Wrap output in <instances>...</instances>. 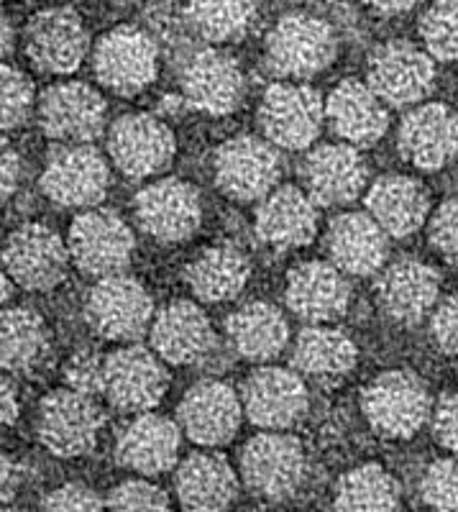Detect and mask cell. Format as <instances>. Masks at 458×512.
<instances>
[{
  "label": "cell",
  "mask_w": 458,
  "mask_h": 512,
  "mask_svg": "<svg viewBox=\"0 0 458 512\" xmlns=\"http://www.w3.org/2000/svg\"><path fill=\"white\" fill-rule=\"evenodd\" d=\"M336 31L313 13H287L267 36V62L279 77H313L336 59Z\"/></svg>",
  "instance_id": "cell-1"
},
{
  "label": "cell",
  "mask_w": 458,
  "mask_h": 512,
  "mask_svg": "<svg viewBox=\"0 0 458 512\" xmlns=\"http://www.w3.org/2000/svg\"><path fill=\"white\" fill-rule=\"evenodd\" d=\"M361 408L374 431L384 438H410L430 418V395L412 372H384L361 395Z\"/></svg>",
  "instance_id": "cell-2"
},
{
  "label": "cell",
  "mask_w": 458,
  "mask_h": 512,
  "mask_svg": "<svg viewBox=\"0 0 458 512\" xmlns=\"http://www.w3.org/2000/svg\"><path fill=\"white\" fill-rule=\"evenodd\" d=\"M134 233L116 210H85L72 221L67 249L77 269L90 277L123 274L134 254Z\"/></svg>",
  "instance_id": "cell-3"
},
{
  "label": "cell",
  "mask_w": 458,
  "mask_h": 512,
  "mask_svg": "<svg viewBox=\"0 0 458 512\" xmlns=\"http://www.w3.org/2000/svg\"><path fill=\"white\" fill-rule=\"evenodd\" d=\"M151 305L149 292L141 282L126 274L103 277L87 292L85 320L98 336L108 341H134L149 328Z\"/></svg>",
  "instance_id": "cell-4"
},
{
  "label": "cell",
  "mask_w": 458,
  "mask_h": 512,
  "mask_svg": "<svg viewBox=\"0 0 458 512\" xmlns=\"http://www.w3.org/2000/svg\"><path fill=\"white\" fill-rule=\"evenodd\" d=\"M159 49L146 31L116 26L95 49V75L100 85L118 95H136L157 80Z\"/></svg>",
  "instance_id": "cell-5"
},
{
  "label": "cell",
  "mask_w": 458,
  "mask_h": 512,
  "mask_svg": "<svg viewBox=\"0 0 458 512\" xmlns=\"http://www.w3.org/2000/svg\"><path fill=\"white\" fill-rule=\"evenodd\" d=\"M111 187L103 154L90 144H67L49 157L41 172V190L62 208H93Z\"/></svg>",
  "instance_id": "cell-6"
},
{
  "label": "cell",
  "mask_w": 458,
  "mask_h": 512,
  "mask_svg": "<svg viewBox=\"0 0 458 512\" xmlns=\"http://www.w3.org/2000/svg\"><path fill=\"white\" fill-rule=\"evenodd\" d=\"M70 249L54 228L26 223L8 236L3 246V269L26 290H52L64 280Z\"/></svg>",
  "instance_id": "cell-7"
},
{
  "label": "cell",
  "mask_w": 458,
  "mask_h": 512,
  "mask_svg": "<svg viewBox=\"0 0 458 512\" xmlns=\"http://www.w3.org/2000/svg\"><path fill=\"white\" fill-rule=\"evenodd\" d=\"M325 105L318 90L295 82H279L264 93L259 105L261 131L269 144L282 149H305L318 139Z\"/></svg>",
  "instance_id": "cell-8"
},
{
  "label": "cell",
  "mask_w": 458,
  "mask_h": 512,
  "mask_svg": "<svg viewBox=\"0 0 458 512\" xmlns=\"http://www.w3.org/2000/svg\"><path fill=\"white\" fill-rule=\"evenodd\" d=\"M103 428V413L93 397L75 390H57L41 400L39 441L54 456H85L98 443Z\"/></svg>",
  "instance_id": "cell-9"
},
{
  "label": "cell",
  "mask_w": 458,
  "mask_h": 512,
  "mask_svg": "<svg viewBox=\"0 0 458 512\" xmlns=\"http://www.w3.org/2000/svg\"><path fill=\"white\" fill-rule=\"evenodd\" d=\"M282 162L269 141L256 136H236L215 152V182L238 203L261 200L274 190Z\"/></svg>",
  "instance_id": "cell-10"
},
{
  "label": "cell",
  "mask_w": 458,
  "mask_h": 512,
  "mask_svg": "<svg viewBox=\"0 0 458 512\" xmlns=\"http://www.w3.org/2000/svg\"><path fill=\"white\" fill-rule=\"evenodd\" d=\"M372 93L387 105H412L435 85L433 57L410 41H387L369 57Z\"/></svg>",
  "instance_id": "cell-11"
},
{
  "label": "cell",
  "mask_w": 458,
  "mask_h": 512,
  "mask_svg": "<svg viewBox=\"0 0 458 512\" xmlns=\"http://www.w3.org/2000/svg\"><path fill=\"white\" fill-rule=\"evenodd\" d=\"M241 474L256 495L267 500H285L305 477V451L297 438L285 433H261L244 446Z\"/></svg>",
  "instance_id": "cell-12"
},
{
  "label": "cell",
  "mask_w": 458,
  "mask_h": 512,
  "mask_svg": "<svg viewBox=\"0 0 458 512\" xmlns=\"http://www.w3.org/2000/svg\"><path fill=\"white\" fill-rule=\"evenodd\" d=\"M113 164L131 180L159 175L174 159V136L164 121L149 113L118 118L108 134Z\"/></svg>",
  "instance_id": "cell-13"
},
{
  "label": "cell",
  "mask_w": 458,
  "mask_h": 512,
  "mask_svg": "<svg viewBox=\"0 0 458 512\" xmlns=\"http://www.w3.org/2000/svg\"><path fill=\"white\" fill-rule=\"evenodd\" d=\"M167 369L154 351L126 346L105 356L103 395L126 413H149L167 392Z\"/></svg>",
  "instance_id": "cell-14"
},
{
  "label": "cell",
  "mask_w": 458,
  "mask_h": 512,
  "mask_svg": "<svg viewBox=\"0 0 458 512\" xmlns=\"http://www.w3.org/2000/svg\"><path fill=\"white\" fill-rule=\"evenodd\" d=\"M26 54L36 70L49 75H70L87 54V31L72 8L39 11L26 26Z\"/></svg>",
  "instance_id": "cell-15"
},
{
  "label": "cell",
  "mask_w": 458,
  "mask_h": 512,
  "mask_svg": "<svg viewBox=\"0 0 458 512\" xmlns=\"http://www.w3.org/2000/svg\"><path fill=\"white\" fill-rule=\"evenodd\" d=\"M105 100L85 82H62L41 95L44 134L64 144H90L105 128Z\"/></svg>",
  "instance_id": "cell-16"
},
{
  "label": "cell",
  "mask_w": 458,
  "mask_h": 512,
  "mask_svg": "<svg viewBox=\"0 0 458 512\" xmlns=\"http://www.w3.org/2000/svg\"><path fill=\"white\" fill-rule=\"evenodd\" d=\"M134 208L141 228L162 244L190 239L203 221L198 190L182 180H159L144 187Z\"/></svg>",
  "instance_id": "cell-17"
},
{
  "label": "cell",
  "mask_w": 458,
  "mask_h": 512,
  "mask_svg": "<svg viewBox=\"0 0 458 512\" xmlns=\"http://www.w3.org/2000/svg\"><path fill=\"white\" fill-rule=\"evenodd\" d=\"M182 98L205 116H228L244 98L241 64L221 49H203L182 70Z\"/></svg>",
  "instance_id": "cell-18"
},
{
  "label": "cell",
  "mask_w": 458,
  "mask_h": 512,
  "mask_svg": "<svg viewBox=\"0 0 458 512\" xmlns=\"http://www.w3.org/2000/svg\"><path fill=\"white\" fill-rule=\"evenodd\" d=\"M241 405L259 428L285 431L308 413V390L290 369L264 367L246 377Z\"/></svg>",
  "instance_id": "cell-19"
},
{
  "label": "cell",
  "mask_w": 458,
  "mask_h": 512,
  "mask_svg": "<svg viewBox=\"0 0 458 512\" xmlns=\"http://www.w3.org/2000/svg\"><path fill=\"white\" fill-rule=\"evenodd\" d=\"M177 415L192 441L213 448L236 436L244 405L233 387L218 379H205L185 392Z\"/></svg>",
  "instance_id": "cell-20"
},
{
  "label": "cell",
  "mask_w": 458,
  "mask_h": 512,
  "mask_svg": "<svg viewBox=\"0 0 458 512\" xmlns=\"http://www.w3.org/2000/svg\"><path fill=\"white\" fill-rule=\"evenodd\" d=\"M441 295V280L433 267L420 259H397L377 280V297L384 313L397 323L415 326L433 313Z\"/></svg>",
  "instance_id": "cell-21"
},
{
  "label": "cell",
  "mask_w": 458,
  "mask_h": 512,
  "mask_svg": "<svg viewBox=\"0 0 458 512\" xmlns=\"http://www.w3.org/2000/svg\"><path fill=\"white\" fill-rule=\"evenodd\" d=\"M366 164L351 144H325L302 164V180L315 205H346L366 187Z\"/></svg>",
  "instance_id": "cell-22"
},
{
  "label": "cell",
  "mask_w": 458,
  "mask_h": 512,
  "mask_svg": "<svg viewBox=\"0 0 458 512\" xmlns=\"http://www.w3.org/2000/svg\"><path fill=\"white\" fill-rule=\"evenodd\" d=\"M400 154L418 169H441L458 154V113L428 103L407 113L400 126Z\"/></svg>",
  "instance_id": "cell-23"
},
{
  "label": "cell",
  "mask_w": 458,
  "mask_h": 512,
  "mask_svg": "<svg viewBox=\"0 0 458 512\" xmlns=\"http://www.w3.org/2000/svg\"><path fill=\"white\" fill-rule=\"evenodd\" d=\"M154 354L174 367L205 359L215 346V333L208 315L190 300H177L159 310L151 323Z\"/></svg>",
  "instance_id": "cell-24"
},
{
  "label": "cell",
  "mask_w": 458,
  "mask_h": 512,
  "mask_svg": "<svg viewBox=\"0 0 458 512\" xmlns=\"http://www.w3.org/2000/svg\"><path fill=\"white\" fill-rule=\"evenodd\" d=\"M285 295L292 313L315 326L341 318L351 303L346 274L328 262H305L292 269Z\"/></svg>",
  "instance_id": "cell-25"
},
{
  "label": "cell",
  "mask_w": 458,
  "mask_h": 512,
  "mask_svg": "<svg viewBox=\"0 0 458 512\" xmlns=\"http://www.w3.org/2000/svg\"><path fill=\"white\" fill-rule=\"evenodd\" d=\"M256 236L274 249H300L318 231V208L308 192L279 187L264 195L256 208Z\"/></svg>",
  "instance_id": "cell-26"
},
{
  "label": "cell",
  "mask_w": 458,
  "mask_h": 512,
  "mask_svg": "<svg viewBox=\"0 0 458 512\" xmlns=\"http://www.w3.org/2000/svg\"><path fill=\"white\" fill-rule=\"evenodd\" d=\"M328 254L333 267L351 277H369L384 267L389 254V236L366 213H343L328 228Z\"/></svg>",
  "instance_id": "cell-27"
},
{
  "label": "cell",
  "mask_w": 458,
  "mask_h": 512,
  "mask_svg": "<svg viewBox=\"0 0 458 512\" xmlns=\"http://www.w3.org/2000/svg\"><path fill=\"white\" fill-rule=\"evenodd\" d=\"M180 456V428L169 418L141 413L121 431L116 441V459L134 472L157 477L169 472Z\"/></svg>",
  "instance_id": "cell-28"
},
{
  "label": "cell",
  "mask_w": 458,
  "mask_h": 512,
  "mask_svg": "<svg viewBox=\"0 0 458 512\" xmlns=\"http://www.w3.org/2000/svg\"><path fill=\"white\" fill-rule=\"evenodd\" d=\"M333 131L351 146H372L387 134L389 113L369 85L343 80L325 103Z\"/></svg>",
  "instance_id": "cell-29"
},
{
  "label": "cell",
  "mask_w": 458,
  "mask_h": 512,
  "mask_svg": "<svg viewBox=\"0 0 458 512\" xmlns=\"http://www.w3.org/2000/svg\"><path fill=\"white\" fill-rule=\"evenodd\" d=\"M366 208L387 236L407 239L428 218V190L412 177L384 175L366 192Z\"/></svg>",
  "instance_id": "cell-30"
},
{
  "label": "cell",
  "mask_w": 458,
  "mask_h": 512,
  "mask_svg": "<svg viewBox=\"0 0 458 512\" xmlns=\"http://www.w3.org/2000/svg\"><path fill=\"white\" fill-rule=\"evenodd\" d=\"M236 492V472L221 454H192L177 472V497L187 512H226Z\"/></svg>",
  "instance_id": "cell-31"
},
{
  "label": "cell",
  "mask_w": 458,
  "mask_h": 512,
  "mask_svg": "<svg viewBox=\"0 0 458 512\" xmlns=\"http://www.w3.org/2000/svg\"><path fill=\"white\" fill-rule=\"evenodd\" d=\"M228 338L238 356L249 361H267L272 356L282 354V349L290 341V326L282 310L272 303H256L238 308L228 318Z\"/></svg>",
  "instance_id": "cell-32"
},
{
  "label": "cell",
  "mask_w": 458,
  "mask_h": 512,
  "mask_svg": "<svg viewBox=\"0 0 458 512\" xmlns=\"http://www.w3.org/2000/svg\"><path fill=\"white\" fill-rule=\"evenodd\" d=\"M249 259L236 246H210L187 267V285L205 303H223L244 290L249 282Z\"/></svg>",
  "instance_id": "cell-33"
},
{
  "label": "cell",
  "mask_w": 458,
  "mask_h": 512,
  "mask_svg": "<svg viewBox=\"0 0 458 512\" xmlns=\"http://www.w3.org/2000/svg\"><path fill=\"white\" fill-rule=\"evenodd\" d=\"M49 354V331L31 308L0 310V369L31 372Z\"/></svg>",
  "instance_id": "cell-34"
},
{
  "label": "cell",
  "mask_w": 458,
  "mask_h": 512,
  "mask_svg": "<svg viewBox=\"0 0 458 512\" xmlns=\"http://www.w3.org/2000/svg\"><path fill=\"white\" fill-rule=\"evenodd\" d=\"M354 341L338 328L310 326L297 336L295 341V367L308 377L336 379L348 374L356 367Z\"/></svg>",
  "instance_id": "cell-35"
},
{
  "label": "cell",
  "mask_w": 458,
  "mask_h": 512,
  "mask_svg": "<svg viewBox=\"0 0 458 512\" xmlns=\"http://www.w3.org/2000/svg\"><path fill=\"white\" fill-rule=\"evenodd\" d=\"M400 487L379 464L343 474L336 487V512H400Z\"/></svg>",
  "instance_id": "cell-36"
},
{
  "label": "cell",
  "mask_w": 458,
  "mask_h": 512,
  "mask_svg": "<svg viewBox=\"0 0 458 512\" xmlns=\"http://www.w3.org/2000/svg\"><path fill=\"white\" fill-rule=\"evenodd\" d=\"M254 0H187V21L203 39L223 44L254 24Z\"/></svg>",
  "instance_id": "cell-37"
},
{
  "label": "cell",
  "mask_w": 458,
  "mask_h": 512,
  "mask_svg": "<svg viewBox=\"0 0 458 512\" xmlns=\"http://www.w3.org/2000/svg\"><path fill=\"white\" fill-rule=\"evenodd\" d=\"M420 36L430 57L458 62V0H435L420 18Z\"/></svg>",
  "instance_id": "cell-38"
},
{
  "label": "cell",
  "mask_w": 458,
  "mask_h": 512,
  "mask_svg": "<svg viewBox=\"0 0 458 512\" xmlns=\"http://www.w3.org/2000/svg\"><path fill=\"white\" fill-rule=\"evenodd\" d=\"M34 85L21 70L0 62V131L16 128L29 118Z\"/></svg>",
  "instance_id": "cell-39"
},
{
  "label": "cell",
  "mask_w": 458,
  "mask_h": 512,
  "mask_svg": "<svg viewBox=\"0 0 458 512\" xmlns=\"http://www.w3.org/2000/svg\"><path fill=\"white\" fill-rule=\"evenodd\" d=\"M423 500L435 512H458V456L430 464L420 484Z\"/></svg>",
  "instance_id": "cell-40"
},
{
  "label": "cell",
  "mask_w": 458,
  "mask_h": 512,
  "mask_svg": "<svg viewBox=\"0 0 458 512\" xmlns=\"http://www.w3.org/2000/svg\"><path fill=\"white\" fill-rule=\"evenodd\" d=\"M105 512H172V507L164 489H159L157 484L128 479L108 495Z\"/></svg>",
  "instance_id": "cell-41"
},
{
  "label": "cell",
  "mask_w": 458,
  "mask_h": 512,
  "mask_svg": "<svg viewBox=\"0 0 458 512\" xmlns=\"http://www.w3.org/2000/svg\"><path fill=\"white\" fill-rule=\"evenodd\" d=\"M67 390L95 397L105 390V356L95 349H80L70 356L64 367Z\"/></svg>",
  "instance_id": "cell-42"
},
{
  "label": "cell",
  "mask_w": 458,
  "mask_h": 512,
  "mask_svg": "<svg viewBox=\"0 0 458 512\" xmlns=\"http://www.w3.org/2000/svg\"><path fill=\"white\" fill-rule=\"evenodd\" d=\"M430 244L443 259L458 264V198L446 200L435 210L430 221Z\"/></svg>",
  "instance_id": "cell-43"
},
{
  "label": "cell",
  "mask_w": 458,
  "mask_h": 512,
  "mask_svg": "<svg viewBox=\"0 0 458 512\" xmlns=\"http://www.w3.org/2000/svg\"><path fill=\"white\" fill-rule=\"evenodd\" d=\"M41 512H105V502L85 484H62L44 497Z\"/></svg>",
  "instance_id": "cell-44"
},
{
  "label": "cell",
  "mask_w": 458,
  "mask_h": 512,
  "mask_svg": "<svg viewBox=\"0 0 458 512\" xmlns=\"http://www.w3.org/2000/svg\"><path fill=\"white\" fill-rule=\"evenodd\" d=\"M430 333L438 349L446 354H458V295L446 297L433 308Z\"/></svg>",
  "instance_id": "cell-45"
},
{
  "label": "cell",
  "mask_w": 458,
  "mask_h": 512,
  "mask_svg": "<svg viewBox=\"0 0 458 512\" xmlns=\"http://www.w3.org/2000/svg\"><path fill=\"white\" fill-rule=\"evenodd\" d=\"M433 433L443 448L458 454V390L441 397L433 415Z\"/></svg>",
  "instance_id": "cell-46"
},
{
  "label": "cell",
  "mask_w": 458,
  "mask_h": 512,
  "mask_svg": "<svg viewBox=\"0 0 458 512\" xmlns=\"http://www.w3.org/2000/svg\"><path fill=\"white\" fill-rule=\"evenodd\" d=\"M21 177V159L11 146V141L0 136V203L13 195Z\"/></svg>",
  "instance_id": "cell-47"
},
{
  "label": "cell",
  "mask_w": 458,
  "mask_h": 512,
  "mask_svg": "<svg viewBox=\"0 0 458 512\" xmlns=\"http://www.w3.org/2000/svg\"><path fill=\"white\" fill-rule=\"evenodd\" d=\"M18 487H21V472L13 464V459L0 454V512L8 510L11 502L16 500Z\"/></svg>",
  "instance_id": "cell-48"
},
{
  "label": "cell",
  "mask_w": 458,
  "mask_h": 512,
  "mask_svg": "<svg viewBox=\"0 0 458 512\" xmlns=\"http://www.w3.org/2000/svg\"><path fill=\"white\" fill-rule=\"evenodd\" d=\"M18 418V397L13 384L6 377H0V431L11 428Z\"/></svg>",
  "instance_id": "cell-49"
},
{
  "label": "cell",
  "mask_w": 458,
  "mask_h": 512,
  "mask_svg": "<svg viewBox=\"0 0 458 512\" xmlns=\"http://www.w3.org/2000/svg\"><path fill=\"white\" fill-rule=\"evenodd\" d=\"M361 3L379 16H402V13H410L412 8L420 6V0H361Z\"/></svg>",
  "instance_id": "cell-50"
},
{
  "label": "cell",
  "mask_w": 458,
  "mask_h": 512,
  "mask_svg": "<svg viewBox=\"0 0 458 512\" xmlns=\"http://www.w3.org/2000/svg\"><path fill=\"white\" fill-rule=\"evenodd\" d=\"M11 44H13V29L11 24H8V18L0 16V59L11 52Z\"/></svg>",
  "instance_id": "cell-51"
},
{
  "label": "cell",
  "mask_w": 458,
  "mask_h": 512,
  "mask_svg": "<svg viewBox=\"0 0 458 512\" xmlns=\"http://www.w3.org/2000/svg\"><path fill=\"white\" fill-rule=\"evenodd\" d=\"M11 277L6 274V269H0V310H3V305L8 303V297H11Z\"/></svg>",
  "instance_id": "cell-52"
},
{
  "label": "cell",
  "mask_w": 458,
  "mask_h": 512,
  "mask_svg": "<svg viewBox=\"0 0 458 512\" xmlns=\"http://www.w3.org/2000/svg\"><path fill=\"white\" fill-rule=\"evenodd\" d=\"M0 3H3V0H0Z\"/></svg>",
  "instance_id": "cell-53"
}]
</instances>
